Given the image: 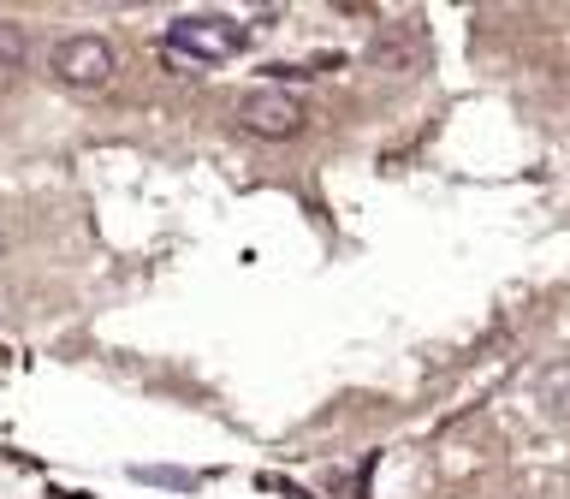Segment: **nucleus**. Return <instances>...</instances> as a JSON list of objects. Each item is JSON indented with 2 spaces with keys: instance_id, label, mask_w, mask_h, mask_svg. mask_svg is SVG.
Here are the masks:
<instances>
[{
  "instance_id": "f257e3e1",
  "label": "nucleus",
  "mask_w": 570,
  "mask_h": 499,
  "mask_svg": "<svg viewBox=\"0 0 570 499\" xmlns=\"http://www.w3.org/2000/svg\"><path fill=\"white\" fill-rule=\"evenodd\" d=\"M249 42V30L226 12H185L167 25V48L178 60H232Z\"/></svg>"
},
{
  "instance_id": "f03ea898",
  "label": "nucleus",
  "mask_w": 570,
  "mask_h": 499,
  "mask_svg": "<svg viewBox=\"0 0 570 499\" xmlns=\"http://www.w3.org/2000/svg\"><path fill=\"white\" fill-rule=\"evenodd\" d=\"M303 119H309V114H303V101L285 84L249 89V96L238 101V125H244L249 137H297Z\"/></svg>"
},
{
  "instance_id": "7ed1b4c3",
  "label": "nucleus",
  "mask_w": 570,
  "mask_h": 499,
  "mask_svg": "<svg viewBox=\"0 0 570 499\" xmlns=\"http://www.w3.org/2000/svg\"><path fill=\"white\" fill-rule=\"evenodd\" d=\"M53 78L66 89H101L114 78V42L107 36H66L53 48Z\"/></svg>"
},
{
  "instance_id": "20e7f679",
  "label": "nucleus",
  "mask_w": 570,
  "mask_h": 499,
  "mask_svg": "<svg viewBox=\"0 0 570 499\" xmlns=\"http://www.w3.org/2000/svg\"><path fill=\"white\" fill-rule=\"evenodd\" d=\"M422 53H428V42H422V25H416V18H404V25H386V30L368 42V60L381 66V71H416Z\"/></svg>"
},
{
  "instance_id": "39448f33",
  "label": "nucleus",
  "mask_w": 570,
  "mask_h": 499,
  "mask_svg": "<svg viewBox=\"0 0 570 499\" xmlns=\"http://www.w3.org/2000/svg\"><path fill=\"white\" fill-rule=\"evenodd\" d=\"M541 404L552 410V417L570 422V363H559V369L541 374Z\"/></svg>"
},
{
  "instance_id": "423d86ee",
  "label": "nucleus",
  "mask_w": 570,
  "mask_h": 499,
  "mask_svg": "<svg viewBox=\"0 0 570 499\" xmlns=\"http://www.w3.org/2000/svg\"><path fill=\"white\" fill-rule=\"evenodd\" d=\"M24 53H30V36L18 18H0V71H18L24 66Z\"/></svg>"
},
{
  "instance_id": "0eeeda50",
  "label": "nucleus",
  "mask_w": 570,
  "mask_h": 499,
  "mask_svg": "<svg viewBox=\"0 0 570 499\" xmlns=\"http://www.w3.org/2000/svg\"><path fill=\"white\" fill-rule=\"evenodd\" d=\"M137 481H160V488H196V476H185V470H131Z\"/></svg>"
}]
</instances>
